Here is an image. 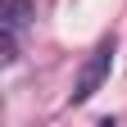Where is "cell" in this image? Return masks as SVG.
Returning a JSON list of instances; mask_svg holds the SVG:
<instances>
[{
    "instance_id": "obj_1",
    "label": "cell",
    "mask_w": 127,
    "mask_h": 127,
    "mask_svg": "<svg viewBox=\"0 0 127 127\" xmlns=\"http://www.w3.org/2000/svg\"><path fill=\"white\" fill-rule=\"evenodd\" d=\"M109 68H114V41H100L91 50V59L82 64V73H77V82H73V104H86L95 91L104 86V77H109Z\"/></svg>"
},
{
    "instance_id": "obj_2",
    "label": "cell",
    "mask_w": 127,
    "mask_h": 127,
    "mask_svg": "<svg viewBox=\"0 0 127 127\" xmlns=\"http://www.w3.org/2000/svg\"><path fill=\"white\" fill-rule=\"evenodd\" d=\"M32 14H36L32 0H5V9H0V27H5V32H23V27L32 23Z\"/></svg>"
}]
</instances>
